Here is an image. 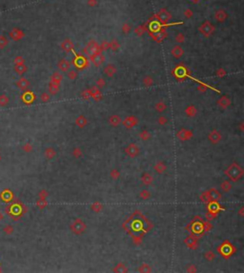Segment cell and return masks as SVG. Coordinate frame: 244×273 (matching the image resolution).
Segmentation results:
<instances>
[{
    "label": "cell",
    "mask_w": 244,
    "mask_h": 273,
    "mask_svg": "<svg viewBox=\"0 0 244 273\" xmlns=\"http://www.w3.org/2000/svg\"><path fill=\"white\" fill-rule=\"evenodd\" d=\"M186 271L187 272H189V273H194V272H197V268H196V265H188L187 266H186Z\"/></svg>",
    "instance_id": "34"
},
{
    "label": "cell",
    "mask_w": 244,
    "mask_h": 273,
    "mask_svg": "<svg viewBox=\"0 0 244 273\" xmlns=\"http://www.w3.org/2000/svg\"><path fill=\"white\" fill-rule=\"evenodd\" d=\"M72 156H74V158H75V159L81 158V157L83 156L82 149L80 148H78V147H75L74 149H72Z\"/></svg>",
    "instance_id": "21"
},
{
    "label": "cell",
    "mask_w": 244,
    "mask_h": 273,
    "mask_svg": "<svg viewBox=\"0 0 244 273\" xmlns=\"http://www.w3.org/2000/svg\"><path fill=\"white\" fill-rule=\"evenodd\" d=\"M113 271L114 272H117V273H124V272H127L128 269H127V266L123 263H118L113 268Z\"/></svg>",
    "instance_id": "17"
},
{
    "label": "cell",
    "mask_w": 244,
    "mask_h": 273,
    "mask_svg": "<svg viewBox=\"0 0 244 273\" xmlns=\"http://www.w3.org/2000/svg\"><path fill=\"white\" fill-rule=\"evenodd\" d=\"M206 217H207V219H208V220H213L214 218H216V217H217V211L211 210V211H209V212H207Z\"/></svg>",
    "instance_id": "33"
},
{
    "label": "cell",
    "mask_w": 244,
    "mask_h": 273,
    "mask_svg": "<svg viewBox=\"0 0 244 273\" xmlns=\"http://www.w3.org/2000/svg\"><path fill=\"white\" fill-rule=\"evenodd\" d=\"M0 197H1L2 201L8 203L10 201H11V199H13V193H11V191L9 190H5L4 191H2Z\"/></svg>",
    "instance_id": "14"
},
{
    "label": "cell",
    "mask_w": 244,
    "mask_h": 273,
    "mask_svg": "<svg viewBox=\"0 0 244 273\" xmlns=\"http://www.w3.org/2000/svg\"><path fill=\"white\" fill-rule=\"evenodd\" d=\"M47 200L46 199H41L39 198L37 201H36V206L39 209H44L47 207Z\"/></svg>",
    "instance_id": "24"
},
{
    "label": "cell",
    "mask_w": 244,
    "mask_h": 273,
    "mask_svg": "<svg viewBox=\"0 0 244 273\" xmlns=\"http://www.w3.org/2000/svg\"><path fill=\"white\" fill-rule=\"evenodd\" d=\"M225 174H226V176L231 181L236 182L242 178L244 171H243V168L239 165V164L233 163L232 165H230L227 168L226 171H225Z\"/></svg>",
    "instance_id": "1"
},
{
    "label": "cell",
    "mask_w": 244,
    "mask_h": 273,
    "mask_svg": "<svg viewBox=\"0 0 244 273\" xmlns=\"http://www.w3.org/2000/svg\"><path fill=\"white\" fill-rule=\"evenodd\" d=\"M44 156L47 160H52L56 156V150L51 147L46 148L44 150Z\"/></svg>",
    "instance_id": "11"
},
{
    "label": "cell",
    "mask_w": 244,
    "mask_h": 273,
    "mask_svg": "<svg viewBox=\"0 0 244 273\" xmlns=\"http://www.w3.org/2000/svg\"><path fill=\"white\" fill-rule=\"evenodd\" d=\"M23 150H24V152H27V153H29V152H32L33 151V146L30 145V143H26L25 145L23 146Z\"/></svg>",
    "instance_id": "30"
},
{
    "label": "cell",
    "mask_w": 244,
    "mask_h": 273,
    "mask_svg": "<svg viewBox=\"0 0 244 273\" xmlns=\"http://www.w3.org/2000/svg\"><path fill=\"white\" fill-rule=\"evenodd\" d=\"M204 259L206 260V261H208V262H212V261H214L215 260V258H216V254L214 253L212 250H208V251H206L205 253H204Z\"/></svg>",
    "instance_id": "23"
},
{
    "label": "cell",
    "mask_w": 244,
    "mask_h": 273,
    "mask_svg": "<svg viewBox=\"0 0 244 273\" xmlns=\"http://www.w3.org/2000/svg\"><path fill=\"white\" fill-rule=\"evenodd\" d=\"M48 195H49V194H48V192L45 190H41L38 192V197L41 198V199H46L48 197Z\"/></svg>",
    "instance_id": "35"
},
{
    "label": "cell",
    "mask_w": 244,
    "mask_h": 273,
    "mask_svg": "<svg viewBox=\"0 0 244 273\" xmlns=\"http://www.w3.org/2000/svg\"><path fill=\"white\" fill-rule=\"evenodd\" d=\"M3 232L6 234V235H11L14 233V227L11 226V225H6L4 228H3Z\"/></svg>",
    "instance_id": "26"
},
{
    "label": "cell",
    "mask_w": 244,
    "mask_h": 273,
    "mask_svg": "<svg viewBox=\"0 0 244 273\" xmlns=\"http://www.w3.org/2000/svg\"><path fill=\"white\" fill-rule=\"evenodd\" d=\"M137 270L141 273H149V272H152V268L148 264H142V265H140Z\"/></svg>",
    "instance_id": "19"
},
{
    "label": "cell",
    "mask_w": 244,
    "mask_h": 273,
    "mask_svg": "<svg viewBox=\"0 0 244 273\" xmlns=\"http://www.w3.org/2000/svg\"><path fill=\"white\" fill-rule=\"evenodd\" d=\"M218 103H219V106H220L221 108H226L229 106V104H230V100L226 99V98H220V100H219Z\"/></svg>",
    "instance_id": "27"
},
{
    "label": "cell",
    "mask_w": 244,
    "mask_h": 273,
    "mask_svg": "<svg viewBox=\"0 0 244 273\" xmlns=\"http://www.w3.org/2000/svg\"><path fill=\"white\" fill-rule=\"evenodd\" d=\"M121 118L117 114H114L112 116H110L109 118V124L111 125L114 128H117V127L121 124Z\"/></svg>",
    "instance_id": "12"
},
{
    "label": "cell",
    "mask_w": 244,
    "mask_h": 273,
    "mask_svg": "<svg viewBox=\"0 0 244 273\" xmlns=\"http://www.w3.org/2000/svg\"><path fill=\"white\" fill-rule=\"evenodd\" d=\"M167 168H168L167 165L163 161L157 162L156 165L154 166V169H155V171L157 174H163L164 172L167 171Z\"/></svg>",
    "instance_id": "9"
},
{
    "label": "cell",
    "mask_w": 244,
    "mask_h": 273,
    "mask_svg": "<svg viewBox=\"0 0 244 273\" xmlns=\"http://www.w3.org/2000/svg\"><path fill=\"white\" fill-rule=\"evenodd\" d=\"M140 180H141L142 185H144V186H150V185H152V182H154V177H152L149 172H144L141 175V178H140Z\"/></svg>",
    "instance_id": "10"
},
{
    "label": "cell",
    "mask_w": 244,
    "mask_h": 273,
    "mask_svg": "<svg viewBox=\"0 0 244 273\" xmlns=\"http://www.w3.org/2000/svg\"><path fill=\"white\" fill-rule=\"evenodd\" d=\"M41 100L42 101H48L49 100V96L47 94H43L41 96Z\"/></svg>",
    "instance_id": "38"
},
{
    "label": "cell",
    "mask_w": 244,
    "mask_h": 273,
    "mask_svg": "<svg viewBox=\"0 0 244 273\" xmlns=\"http://www.w3.org/2000/svg\"><path fill=\"white\" fill-rule=\"evenodd\" d=\"M121 123L126 129H132L138 124V119L135 116H128Z\"/></svg>",
    "instance_id": "7"
},
{
    "label": "cell",
    "mask_w": 244,
    "mask_h": 273,
    "mask_svg": "<svg viewBox=\"0 0 244 273\" xmlns=\"http://www.w3.org/2000/svg\"><path fill=\"white\" fill-rule=\"evenodd\" d=\"M139 152H140V149L135 143L128 144L124 148V153L128 157H130V158H136V156H138Z\"/></svg>",
    "instance_id": "4"
},
{
    "label": "cell",
    "mask_w": 244,
    "mask_h": 273,
    "mask_svg": "<svg viewBox=\"0 0 244 273\" xmlns=\"http://www.w3.org/2000/svg\"><path fill=\"white\" fill-rule=\"evenodd\" d=\"M138 196H139L140 199H142V200H148V199L151 198L152 194H151V192L148 190H141V191L139 192V195Z\"/></svg>",
    "instance_id": "22"
},
{
    "label": "cell",
    "mask_w": 244,
    "mask_h": 273,
    "mask_svg": "<svg viewBox=\"0 0 244 273\" xmlns=\"http://www.w3.org/2000/svg\"><path fill=\"white\" fill-rule=\"evenodd\" d=\"M75 125L78 127L79 129H83L87 126L88 124V120L87 118L84 116V115H79V116L75 119Z\"/></svg>",
    "instance_id": "13"
},
{
    "label": "cell",
    "mask_w": 244,
    "mask_h": 273,
    "mask_svg": "<svg viewBox=\"0 0 244 273\" xmlns=\"http://www.w3.org/2000/svg\"><path fill=\"white\" fill-rule=\"evenodd\" d=\"M239 128H240V130H241V131H243V123H242V122L240 123V126H239Z\"/></svg>",
    "instance_id": "41"
},
{
    "label": "cell",
    "mask_w": 244,
    "mask_h": 273,
    "mask_svg": "<svg viewBox=\"0 0 244 273\" xmlns=\"http://www.w3.org/2000/svg\"><path fill=\"white\" fill-rule=\"evenodd\" d=\"M232 187H233V186H232V183H231L230 181H228V180L223 181L222 183L220 184V190L223 192H229L232 190Z\"/></svg>",
    "instance_id": "15"
},
{
    "label": "cell",
    "mask_w": 244,
    "mask_h": 273,
    "mask_svg": "<svg viewBox=\"0 0 244 273\" xmlns=\"http://www.w3.org/2000/svg\"><path fill=\"white\" fill-rule=\"evenodd\" d=\"M243 210H244V207H241V208L239 209V215L240 217H243V216H244V214H243Z\"/></svg>",
    "instance_id": "39"
},
{
    "label": "cell",
    "mask_w": 244,
    "mask_h": 273,
    "mask_svg": "<svg viewBox=\"0 0 244 273\" xmlns=\"http://www.w3.org/2000/svg\"><path fill=\"white\" fill-rule=\"evenodd\" d=\"M138 136H139V138L141 139L142 141H148V140H150V139H151L152 134H151V132L148 130H141V131L139 132Z\"/></svg>",
    "instance_id": "16"
},
{
    "label": "cell",
    "mask_w": 244,
    "mask_h": 273,
    "mask_svg": "<svg viewBox=\"0 0 244 273\" xmlns=\"http://www.w3.org/2000/svg\"><path fill=\"white\" fill-rule=\"evenodd\" d=\"M185 112H186V114L188 115V116H194L196 115V113H197V110H196V108H194V106H189L187 108H186V111H185Z\"/></svg>",
    "instance_id": "25"
},
{
    "label": "cell",
    "mask_w": 244,
    "mask_h": 273,
    "mask_svg": "<svg viewBox=\"0 0 244 273\" xmlns=\"http://www.w3.org/2000/svg\"><path fill=\"white\" fill-rule=\"evenodd\" d=\"M8 102H9V99H8L7 96H5V95L0 96V106L5 107L6 105L8 104Z\"/></svg>",
    "instance_id": "32"
},
{
    "label": "cell",
    "mask_w": 244,
    "mask_h": 273,
    "mask_svg": "<svg viewBox=\"0 0 244 273\" xmlns=\"http://www.w3.org/2000/svg\"><path fill=\"white\" fill-rule=\"evenodd\" d=\"M70 77H71V78H74V77H75V74H74V72H72V74H70Z\"/></svg>",
    "instance_id": "42"
},
{
    "label": "cell",
    "mask_w": 244,
    "mask_h": 273,
    "mask_svg": "<svg viewBox=\"0 0 244 273\" xmlns=\"http://www.w3.org/2000/svg\"><path fill=\"white\" fill-rule=\"evenodd\" d=\"M0 161H1V156H0Z\"/></svg>",
    "instance_id": "44"
},
{
    "label": "cell",
    "mask_w": 244,
    "mask_h": 273,
    "mask_svg": "<svg viewBox=\"0 0 244 273\" xmlns=\"http://www.w3.org/2000/svg\"><path fill=\"white\" fill-rule=\"evenodd\" d=\"M184 244L191 249H196V248L198 246V242H197V238L196 236L191 235L188 236L187 238H185L184 240Z\"/></svg>",
    "instance_id": "8"
},
{
    "label": "cell",
    "mask_w": 244,
    "mask_h": 273,
    "mask_svg": "<svg viewBox=\"0 0 244 273\" xmlns=\"http://www.w3.org/2000/svg\"><path fill=\"white\" fill-rule=\"evenodd\" d=\"M91 209L94 212H95V213H99L103 209V205L100 202H95L91 205Z\"/></svg>",
    "instance_id": "18"
},
{
    "label": "cell",
    "mask_w": 244,
    "mask_h": 273,
    "mask_svg": "<svg viewBox=\"0 0 244 273\" xmlns=\"http://www.w3.org/2000/svg\"><path fill=\"white\" fill-rule=\"evenodd\" d=\"M133 242H135L136 245H140L142 242V238L140 236H137V237H133Z\"/></svg>",
    "instance_id": "36"
},
{
    "label": "cell",
    "mask_w": 244,
    "mask_h": 273,
    "mask_svg": "<svg viewBox=\"0 0 244 273\" xmlns=\"http://www.w3.org/2000/svg\"><path fill=\"white\" fill-rule=\"evenodd\" d=\"M69 228H70V230L74 234L81 235L85 232V230L87 228V226L82 219H80V218H76V219H75L71 223Z\"/></svg>",
    "instance_id": "3"
},
{
    "label": "cell",
    "mask_w": 244,
    "mask_h": 273,
    "mask_svg": "<svg viewBox=\"0 0 244 273\" xmlns=\"http://www.w3.org/2000/svg\"><path fill=\"white\" fill-rule=\"evenodd\" d=\"M156 111L161 113L166 110V105L163 104V103H157L156 105Z\"/></svg>",
    "instance_id": "29"
},
{
    "label": "cell",
    "mask_w": 244,
    "mask_h": 273,
    "mask_svg": "<svg viewBox=\"0 0 244 273\" xmlns=\"http://www.w3.org/2000/svg\"><path fill=\"white\" fill-rule=\"evenodd\" d=\"M3 218H4V215H3V213L1 211H0V222H1L2 220H3Z\"/></svg>",
    "instance_id": "40"
},
{
    "label": "cell",
    "mask_w": 244,
    "mask_h": 273,
    "mask_svg": "<svg viewBox=\"0 0 244 273\" xmlns=\"http://www.w3.org/2000/svg\"><path fill=\"white\" fill-rule=\"evenodd\" d=\"M28 85H29V83L25 79H21L20 81L17 82V86L19 88H21V89H26L28 87Z\"/></svg>",
    "instance_id": "31"
},
{
    "label": "cell",
    "mask_w": 244,
    "mask_h": 273,
    "mask_svg": "<svg viewBox=\"0 0 244 273\" xmlns=\"http://www.w3.org/2000/svg\"><path fill=\"white\" fill-rule=\"evenodd\" d=\"M176 137L181 141H188L193 137V132L190 130L181 129L176 132Z\"/></svg>",
    "instance_id": "6"
},
{
    "label": "cell",
    "mask_w": 244,
    "mask_h": 273,
    "mask_svg": "<svg viewBox=\"0 0 244 273\" xmlns=\"http://www.w3.org/2000/svg\"><path fill=\"white\" fill-rule=\"evenodd\" d=\"M221 139H222V135H221V133L219 132L217 130L214 129V130H212L209 132V134H208V140H209L210 143H212L213 145H217V144H218L219 142L221 141Z\"/></svg>",
    "instance_id": "5"
},
{
    "label": "cell",
    "mask_w": 244,
    "mask_h": 273,
    "mask_svg": "<svg viewBox=\"0 0 244 273\" xmlns=\"http://www.w3.org/2000/svg\"><path fill=\"white\" fill-rule=\"evenodd\" d=\"M199 198L204 203H215L221 199V194L216 189H211L207 191H204Z\"/></svg>",
    "instance_id": "2"
},
{
    "label": "cell",
    "mask_w": 244,
    "mask_h": 273,
    "mask_svg": "<svg viewBox=\"0 0 244 273\" xmlns=\"http://www.w3.org/2000/svg\"><path fill=\"white\" fill-rule=\"evenodd\" d=\"M168 123H169V119H168L167 117L163 116V115H161V116L158 117V125H160V126H165V125H167Z\"/></svg>",
    "instance_id": "28"
},
{
    "label": "cell",
    "mask_w": 244,
    "mask_h": 273,
    "mask_svg": "<svg viewBox=\"0 0 244 273\" xmlns=\"http://www.w3.org/2000/svg\"><path fill=\"white\" fill-rule=\"evenodd\" d=\"M16 71L18 72V74H22V72L25 71V68L22 67V66H18V67H16Z\"/></svg>",
    "instance_id": "37"
},
{
    "label": "cell",
    "mask_w": 244,
    "mask_h": 273,
    "mask_svg": "<svg viewBox=\"0 0 244 273\" xmlns=\"http://www.w3.org/2000/svg\"><path fill=\"white\" fill-rule=\"evenodd\" d=\"M120 175H121V173L118 168H114L111 169V171H110V177H111L113 180H117L120 177Z\"/></svg>",
    "instance_id": "20"
},
{
    "label": "cell",
    "mask_w": 244,
    "mask_h": 273,
    "mask_svg": "<svg viewBox=\"0 0 244 273\" xmlns=\"http://www.w3.org/2000/svg\"><path fill=\"white\" fill-rule=\"evenodd\" d=\"M1 271H2V268H1V265H0V272H1Z\"/></svg>",
    "instance_id": "43"
}]
</instances>
